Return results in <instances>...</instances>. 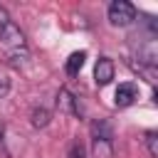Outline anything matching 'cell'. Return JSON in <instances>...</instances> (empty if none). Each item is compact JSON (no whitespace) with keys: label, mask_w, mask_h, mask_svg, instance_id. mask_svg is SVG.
<instances>
[{"label":"cell","mask_w":158,"mask_h":158,"mask_svg":"<svg viewBox=\"0 0 158 158\" xmlns=\"http://www.w3.org/2000/svg\"><path fill=\"white\" fill-rule=\"evenodd\" d=\"M91 153L94 158H114V133L106 121L91 126Z\"/></svg>","instance_id":"cell-1"},{"label":"cell","mask_w":158,"mask_h":158,"mask_svg":"<svg viewBox=\"0 0 158 158\" xmlns=\"http://www.w3.org/2000/svg\"><path fill=\"white\" fill-rule=\"evenodd\" d=\"M0 40L2 44L10 49V52H20V49H27V42H25V35L22 30L10 20L7 10L0 5Z\"/></svg>","instance_id":"cell-2"},{"label":"cell","mask_w":158,"mask_h":158,"mask_svg":"<svg viewBox=\"0 0 158 158\" xmlns=\"http://www.w3.org/2000/svg\"><path fill=\"white\" fill-rule=\"evenodd\" d=\"M106 15H109V22L114 27H128V25L136 22V7L131 2H126V0L111 2L109 10H106Z\"/></svg>","instance_id":"cell-3"},{"label":"cell","mask_w":158,"mask_h":158,"mask_svg":"<svg viewBox=\"0 0 158 158\" xmlns=\"http://www.w3.org/2000/svg\"><path fill=\"white\" fill-rule=\"evenodd\" d=\"M114 77H116V64H114V59L99 57L96 64H94V81H96L99 86H106V84H111Z\"/></svg>","instance_id":"cell-4"},{"label":"cell","mask_w":158,"mask_h":158,"mask_svg":"<svg viewBox=\"0 0 158 158\" xmlns=\"http://www.w3.org/2000/svg\"><path fill=\"white\" fill-rule=\"evenodd\" d=\"M57 109H59L62 114L81 116V104H79V99H77L69 89H59V94H57Z\"/></svg>","instance_id":"cell-5"},{"label":"cell","mask_w":158,"mask_h":158,"mask_svg":"<svg viewBox=\"0 0 158 158\" xmlns=\"http://www.w3.org/2000/svg\"><path fill=\"white\" fill-rule=\"evenodd\" d=\"M136 99H138V86H136L133 81H123V84H118V89H116V94H114V101H116L118 109L131 106Z\"/></svg>","instance_id":"cell-6"},{"label":"cell","mask_w":158,"mask_h":158,"mask_svg":"<svg viewBox=\"0 0 158 158\" xmlns=\"http://www.w3.org/2000/svg\"><path fill=\"white\" fill-rule=\"evenodd\" d=\"M84 59H86V52H74V54H69V59H67V64H64L67 74H69V77L79 74V69L84 67Z\"/></svg>","instance_id":"cell-7"},{"label":"cell","mask_w":158,"mask_h":158,"mask_svg":"<svg viewBox=\"0 0 158 158\" xmlns=\"http://www.w3.org/2000/svg\"><path fill=\"white\" fill-rule=\"evenodd\" d=\"M47 123H49V111H47L44 106L32 109V126H35V128H44Z\"/></svg>","instance_id":"cell-8"},{"label":"cell","mask_w":158,"mask_h":158,"mask_svg":"<svg viewBox=\"0 0 158 158\" xmlns=\"http://www.w3.org/2000/svg\"><path fill=\"white\" fill-rule=\"evenodd\" d=\"M146 146H148L151 158H158V133L156 131H146Z\"/></svg>","instance_id":"cell-9"},{"label":"cell","mask_w":158,"mask_h":158,"mask_svg":"<svg viewBox=\"0 0 158 158\" xmlns=\"http://www.w3.org/2000/svg\"><path fill=\"white\" fill-rule=\"evenodd\" d=\"M67 158H86V151H84V146H81L79 141H72V146H69V153H67Z\"/></svg>","instance_id":"cell-10"},{"label":"cell","mask_w":158,"mask_h":158,"mask_svg":"<svg viewBox=\"0 0 158 158\" xmlns=\"http://www.w3.org/2000/svg\"><path fill=\"white\" fill-rule=\"evenodd\" d=\"M7 91H10V81H7V79H0V99H2Z\"/></svg>","instance_id":"cell-11"},{"label":"cell","mask_w":158,"mask_h":158,"mask_svg":"<svg viewBox=\"0 0 158 158\" xmlns=\"http://www.w3.org/2000/svg\"><path fill=\"white\" fill-rule=\"evenodd\" d=\"M0 151L7 153V148H5V126H2V123H0Z\"/></svg>","instance_id":"cell-12"}]
</instances>
